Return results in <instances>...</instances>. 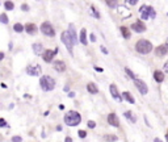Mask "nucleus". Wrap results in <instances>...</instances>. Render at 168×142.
Instances as JSON below:
<instances>
[{"label": "nucleus", "mask_w": 168, "mask_h": 142, "mask_svg": "<svg viewBox=\"0 0 168 142\" xmlns=\"http://www.w3.org/2000/svg\"><path fill=\"white\" fill-rule=\"evenodd\" d=\"M81 116L76 111H70L65 114V122L69 126H76L78 124H80Z\"/></svg>", "instance_id": "f257e3e1"}, {"label": "nucleus", "mask_w": 168, "mask_h": 142, "mask_svg": "<svg viewBox=\"0 0 168 142\" xmlns=\"http://www.w3.org/2000/svg\"><path fill=\"white\" fill-rule=\"evenodd\" d=\"M135 49L139 54H149L153 50V43L147 40H139L135 43Z\"/></svg>", "instance_id": "f03ea898"}, {"label": "nucleus", "mask_w": 168, "mask_h": 142, "mask_svg": "<svg viewBox=\"0 0 168 142\" xmlns=\"http://www.w3.org/2000/svg\"><path fill=\"white\" fill-rule=\"evenodd\" d=\"M40 86L46 92L47 91H53L54 87H55V80L51 76H49V75H45V76H42L40 79Z\"/></svg>", "instance_id": "7ed1b4c3"}, {"label": "nucleus", "mask_w": 168, "mask_h": 142, "mask_svg": "<svg viewBox=\"0 0 168 142\" xmlns=\"http://www.w3.org/2000/svg\"><path fill=\"white\" fill-rule=\"evenodd\" d=\"M139 13H140L142 20L155 19V17H156V11L154 9L153 7H150V5H142L139 8Z\"/></svg>", "instance_id": "20e7f679"}, {"label": "nucleus", "mask_w": 168, "mask_h": 142, "mask_svg": "<svg viewBox=\"0 0 168 142\" xmlns=\"http://www.w3.org/2000/svg\"><path fill=\"white\" fill-rule=\"evenodd\" d=\"M41 32H42L45 36H47V37H54V36H55V30H54L53 25L47 21H45L44 24L41 25Z\"/></svg>", "instance_id": "39448f33"}, {"label": "nucleus", "mask_w": 168, "mask_h": 142, "mask_svg": "<svg viewBox=\"0 0 168 142\" xmlns=\"http://www.w3.org/2000/svg\"><path fill=\"white\" fill-rule=\"evenodd\" d=\"M60 40H62V42L65 43V46L67 47V50H69V51L72 54V47H74V43H72V41H71V38H70L69 33H67V32H63V33L60 34Z\"/></svg>", "instance_id": "423d86ee"}, {"label": "nucleus", "mask_w": 168, "mask_h": 142, "mask_svg": "<svg viewBox=\"0 0 168 142\" xmlns=\"http://www.w3.org/2000/svg\"><path fill=\"white\" fill-rule=\"evenodd\" d=\"M134 83H135V86H137V88L139 90V92L142 93V95H146L147 92H149V87H147V84L144 83L143 80H140V79H138V78H135L134 79Z\"/></svg>", "instance_id": "0eeeda50"}, {"label": "nucleus", "mask_w": 168, "mask_h": 142, "mask_svg": "<svg viewBox=\"0 0 168 142\" xmlns=\"http://www.w3.org/2000/svg\"><path fill=\"white\" fill-rule=\"evenodd\" d=\"M41 71H42V68H41L40 65H30V66L26 67V74L32 75V76H37V75H40Z\"/></svg>", "instance_id": "6e6552de"}, {"label": "nucleus", "mask_w": 168, "mask_h": 142, "mask_svg": "<svg viewBox=\"0 0 168 142\" xmlns=\"http://www.w3.org/2000/svg\"><path fill=\"white\" fill-rule=\"evenodd\" d=\"M58 49H59V47H55V50H49V49L45 50L44 54H42V58H44V61L47 62V63L53 61L54 55H55L56 53H58Z\"/></svg>", "instance_id": "1a4fd4ad"}, {"label": "nucleus", "mask_w": 168, "mask_h": 142, "mask_svg": "<svg viewBox=\"0 0 168 142\" xmlns=\"http://www.w3.org/2000/svg\"><path fill=\"white\" fill-rule=\"evenodd\" d=\"M109 91H110V95H112L113 99L117 100V101H120V103L122 101V96H121V93H120V91H118V88H117L116 84H110Z\"/></svg>", "instance_id": "9d476101"}, {"label": "nucleus", "mask_w": 168, "mask_h": 142, "mask_svg": "<svg viewBox=\"0 0 168 142\" xmlns=\"http://www.w3.org/2000/svg\"><path fill=\"white\" fill-rule=\"evenodd\" d=\"M131 29H133L134 32H137V33H143V32L146 30V25L142 22V20H138V21H135L131 25Z\"/></svg>", "instance_id": "9b49d317"}, {"label": "nucleus", "mask_w": 168, "mask_h": 142, "mask_svg": "<svg viewBox=\"0 0 168 142\" xmlns=\"http://www.w3.org/2000/svg\"><path fill=\"white\" fill-rule=\"evenodd\" d=\"M67 33H69V36H70V38H71V41H72V43H74V45L79 42L78 36H76V29H75L74 24H70L69 25V30H67Z\"/></svg>", "instance_id": "f8f14e48"}, {"label": "nucleus", "mask_w": 168, "mask_h": 142, "mask_svg": "<svg viewBox=\"0 0 168 142\" xmlns=\"http://www.w3.org/2000/svg\"><path fill=\"white\" fill-rule=\"evenodd\" d=\"M108 122L112 126H116V128L120 126V120H118V117H117V114L116 113H109L108 114Z\"/></svg>", "instance_id": "ddd939ff"}, {"label": "nucleus", "mask_w": 168, "mask_h": 142, "mask_svg": "<svg viewBox=\"0 0 168 142\" xmlns=\"http://www.w3.org/2000/svg\"><path fill=\"white\" fill-rule=\"evenodd\" d=\"M24 30H26V33L30 34V36H34V34L37 33L38 28H37V25H36V24H32V22H29V24H26L24 26Z\"/></svg>", "instance_id": "4468645a"}, {"label": "nucleus", "mask_w": 168, "mask_h": 142, "mask_svg": "<svg viewBox=\"0 0 168 142\" xmlns=\"http://www.w3.org/2000/svg\"><path fill=\"white\" fill-rule=\"evenodd\" d=\"M53 66H54V70L55 71H59V72L66 71V65H65V62H62V61H55L53 63Z\"/></svg>", "instance_id": "2eb2a0df"}, {"label": "nucleus", "mask_w": 168, "mask_h": 142, "mask_svg": "<svg viewBox=\"0 0 168 142\" xmlns=\"http://www.w3.org/2000/svg\"><path fill=\"white\" fill-rule=\"evenodd\" d=\"M167 53H168V49L165 47V45H160V46H158L155 49V54L158 57H164Z\"/></svg>", "instance_id": "dca6fc26"}, {"label": "nucleus", "mask_w": 168, "mask_h": 142, "mask_svg": "<svg viewBox=\"0 0 168 142\" xmlns=\"http://www.w3.org/2000/svg\"><path fill=\"white\" fill-rule=\"evenodd\" d=\"M154 79H155L158 83H162V82L164 80V72L160 71V70L154 71Z\"/></svg>", "instance_id": "f3484780"}, {"label": "nucleus", "mask_w": 168, "mask_h": 142, "mask_svg": "<svg viewBox=\"0 0 168 142\" xmlns=\"http://www.w3.org/2000/svg\"><path fill=\"white\" fill-rule=\"evenodd\" d=\"M33 51H34V54H37V55H40V54H42V49H44V46H42V43H33Z\"/></svg>", "instance_id": "a211bd4d"}, {"label": "nucleus", "mask_w": 168, "mask_h": 142, "mask_svg": "<svg viewBox=\"0 0 168 142\" xmlns=\"http://www.w3.org/2000/svg\"><path fill=\"white\" fill-rule=\"evenodd\" d=\"M87 90H88V92H89V93H93V95L99 92V88H97V86L95 83H92V82L87 84Z\"/></svg>", "instance_id": "6ab92c4d"}, {"label": "nucleus", "mask_w": 168, "mask_h": 142, "mask_svg": "<svg viewBox=\"0 0 168 142\" xmlns=\"http://www.w3.org/2000/svg\"><path fill=\"white\" fill-rule=\"evenodd\" d=\"M124 116H125L126 118H128V120L130 121V122H133V124H134V122H137V116H135L134 113H131L130 111L125 112V113H124Z\"/></svg>", "instance_id": "aec40b11"}, {"label": "nucleus", "mask_w": 168, "mask_h": 142, "mask_svg": "<svg viewBox=\"0 0 168 142\" xmlns=\"http://www.w3.org/2000/svg\"><path fill=\"white\" fill-rule=\"evenodd\" d=\"M79 40H80V42L83 43V45H87V43H88V40H87V30H85L84 28L80 30V38H79Z\"/></svg>", "instance_id": "412c9836"}, {"label": "nucleus", "mask_w": 168, "mask_h": 142, "mask_svg": "<svg viewBox=\"0 0 168 142\" xmlns=\"http://www.w3.org/2000/svg\"><path fill=\"white\" fill-rule=\"evenodd\" d=\"M120 30H121V33H122V36H124L125 40L130 38L131 33H130V30H129V28H126V26H120Z\"/></svg>", "instance_id": "4be33fe9"}, {"label": "nucleus", "mask_w": 168, "mask_h": 142, "mask_svg": "<svg viewBox=\"0 0 168 142\" xmlns=\"http://www.w3.org/2000/svg\"><path fill=\"white\" fill-rule=\"evenodd\" d=\"M122 97H125V99L128 100L129 103H131V104H134V103H135V100H134L133 95H130L129 92H124V93H122Z\"/></svg>", "instance_id": "5701e85b"}, {"label": "nucleus", "mask_w": 168, "mask_h": 142, "mask_svg": "<svg viewBox=\"0 0 168 142\" xmlns=\"http://www.w3.org/2000/svg\"><path fill=\"white\" fill-rule=\"evenodd\" d=\"M89 9H91V12H92V15H93V17H96V19H100V13H99V11L96 9V7H95V5H91Z\"/></svg>", "instance_id": "b1692460"}, {"label": "nucleus", "mask_w": 168, "mask_h": 142, "mask_svg": "<svg viewBox=\"0 0 168 142\" xmlns=\"http://www.w3.org/2000/svg\"><path fill=\"white\" fill-rule=\"evenodd\" d=\"M13 30L17 32V33H21V32L24 30V25H21V24H19V22H17V24L13 25Z\"/></svg>", "instance_id": "393cba45"}, {"label": "nucleus", "mask_w": 168, "mask_h": 142, "mask_svg": "<svg viewBox=\"0 0 168 142\" xmlns=\"http://www.w3.org/2000/svg\"><path fill=\"white\" fill-rule=\"evenodd\" d=\"M8 21H9V20H8V16H7L5 13H1V15H0V22H1V24H8Z\"/></svg>", "instance_id": "a878e982"}, {"label": "nucleus", "mask_w": 168, "mask_h": 142, "mask_svg": "<svg viewBox=\"0 0 168 142\" xmlns=\"http://www.w3.org/2000/svg\"><path fill=\"white\" fill-rule=\"evenodd\" d=\"M4 7H5L7 11H12L13 7H15V4H13L12 1H5V3H4Z\"/></svg>", "instance_id": "bb28decb"}, {"label": "nucleus", "mask_w": 168, "mask_h": 142, "mask_svg": "<svg viewBox=\"0 0 168 142\" xmlns=\"http://www.w3.org/2000/svg\"><path fill=\"white\" fill-rule=\"evenodd\" d=\"M104 139H105V141H110V142H116L118 138H117V136H109L108 134V136L104 137Z\"/></svg>", "instance_id": "cd10ccee"}, {"label": "nucleus", "mask_w": 168, "mask_h": 142, "mask_svg": "<svg viewBox=\"0 0 168 142\" xmlns=\"http://www.w3.org/2000/svg\"><path fill=\"white\" fill-rule=\"evenodd\" d=\"M125 71H126V74H128L129 76H130L131 79H133V80H134V79H135V78H137V76H135V75H134V72H133V71L130 70V68H128V67H126V68H125Z\"/></svg>", "instance_id": "c85d7f7f"}, {"label": "nucleus", "mask_w": 168, "mask_h": 142, "mask_svg": "<svg viewBox=\"0 0 168 142\" xmlns=\"http://www.w3.org/2000/svg\"><path fill=\"white\" fill-rule=\"evenodd\" d=\"M106 5L110 7V8H116V7L118 5V3L117 1H106Z\"/></svg>", "instance_id": "c756f323"}, {"label": "nucleus", "mask_w": 168, "mask_h": 142, "mask_svg": "<svg viewBox=\"0 0 168 142\" xmlns=\"http://www.w3.org/2000/svg\"><path fill=\"white\" fill-rule=\"evenodd\" d=\"M87 125L89 129H95V128H96V122H95V121H88Z\"/></svg>", "instance_id": "7c9ffc66"}, {"label": "nucleus", "mask_w": 168, "mask_h": 142, "mask_svg": "<svg viewBox=\"0 0 168 142\" xmlns=\"http://www.w3.org/2000/svg\"><path fill=\"white\" fill-rule=\"evenodd\" d=\"M78 134H79V137H80V138H85V136H87V133H85V130H79V132H78Z\"/></svg>", "instance_id": "2f4dec72"}, {"label": "nucleus", "mask_w": 168, "mask_h": 142, "mask_svg": "<svg viewBox=\"0 0 168 142\" xmlns=\"http://www.w3.org/2000/svg\"><path fill=\"white\" fill-rule=\"evenodd\" d=\"M12 142H22V138L20 136H15L12 138Z\"/></svg>", "instance_id": "473e14b6"}, {"label": "nucleus", "mask_w": 168, "mask_h": 142, "mask_svg": "<svg viewBox=\"0 0 168 142\" xmlns=\"http://www.w3.org/2000/svg\"><path fill=\"white\" fill-rule=\"evenodd\" d=\"M0 126H1V128L7 126V122H5V120H4V118H0Z\"/></svg>", "instance_id": "72a5a7b5"}, {"label": "nucleus", "mask_w": 168, "mask_h": 142, "mask_svg": "<svg viewBox=\"0 0 168 142\" xmlns=\"http://www.w3.org/2000/svg\"><path fill=\"white\" fill-rule=\"evenodd\" d=\"M21 9L22 11H29V5H28V4H22V5H21Z\"/></svg>", "instance_id": "f704fd0d"}, {"label": "nucleus", "mask_w": 168, "mask_h": 142, "mask_svg": "<svg viewBox=\"0 0 168 142\" xmlns=\"http://www.w3.org/2000/svg\"><path fill=\"white\" fill-rule=\"evenodd\" d=\"M163 70H164V72H168V61L165 62V65H164V67H163Z\"/></svg>", "instance_id": "c9c22d12"}, {"label": "nucleus", "mask_w": 168, "mask_h": 142, "mask_svg": "<svg viewBox=\"0 0 168 142\" xmlns=\"http://www.w3.org/2000/svg\"><path fill=\"white\" fill-rule=\"evenodd\" d=\"M91 41H92V42H95V41H96V36H95L93 33H91Z\"/></svg>", "instance_id": "e433bc0d"}, {"label": "nucleus", "mask_w": 168, "mask_h": 142, "mask_svg": "<svg viewBox=\"0 0 168 142\" xmlns=\"http://www.w3.org/2000/svg\"><path fill=\"white\" fill-rule=\"evenodd\" d=\"M100 49H101V51H103V53H104V54H108V50H106V47L101 46V47H100Z\"/></svg>", "instance_id": "4c0bfd02"}, {"label": "nucleus", "mask_w": 168, "mask_h": 142, "mask_svg": "<svg viewBox=\"0 0 168 142\" xmlns=\"http://www.w3.org/2000/svg\"><path fill=\"white\" fill-rule=\"evenodd\" d=\"M129 4H130V5H135V4H137V0H131V1H128Z\"/></svg>", "instance_id": "58836bf2"}, {"label": "nucleus", "mask_w": 168, "mask_h": 142, "mask_svg": "<svg viewBox=\"0 0 168 142\" xmlns=\"http://www.w3.org/2000/svg\"><path fill=\"white\" fill-rule=\"evenodd\" d=\"M95 70H96L97 71V72H103V68H101V67H97V66H96V67H95Z\"/></svg>", "instance_id": "ea45409f"}, {"label": "nucleus", "mask_w": 168, "mask_h": 142, "mask_svg": "<svg viewBox=\"0 0 168 142\" xmlns=\"http://www.w3.org/2000/svg\"><path fill=\"white\" fill-rule=\"evenodd\" d=\"M65 142H72V138H71V137H66Z\"/></svg>", "instance_id": "a19ab883"}, {"label": "nucleus", "mask_w": 168, "mask_h": 142, "mask_svg": "<svg viewBox=\"0 0 168 142\" xmlns=\"http://www.w3.org/2000/svg\"><path fill=\"white\" fill-rule=\"evenodd\" d=\"M3 58H4V53H1V51H0V61H1Z\"/></svg>", "instance_id": "79ce46f5"}, {"label": "nucleus", "mask_w": 168, "mask_h": 142, "mask_svg": "<svg viewBox=\"0 0 168 142\" xmlns=\"http://www.w3.org/2000/svg\"><path fill=\"white\" fill-rule=\"evenodd\" d=\"M69 96H70V97H74V96H75V92H70Z\"/></svg>", "instance_id": "37998d69"}, {"label": "nucleus", "mask_w": 168, "mask_h": 142, "mask_svg": "<svg viewBox=\"0 0 168 142\" xmlns=\"http://www.w3.org/2000/svg\"><path fill=\"white\" fill-rule=\"evenodd\" d=\"M154 142H162V141H160L159 138H155V139H154Z\"/></svg>", "instance_id": "c03bdc74"}, {"label": "nucleus", "mask_w": 168, "mask_h": 142, "mask_svg": "<svg viewBox=\"0 0 168 142\" xmlns=\"http://www.w3.org/2000/svg\"><path fill=\"white\" fill-rule=\"evenodd\" d=\"M165 141L168 142V133H167V134H165Z\"/></svg>", "instance_id": "a18cd8bd"}, {"label": "nucleus", "mask_w": 168, "mask_h": 142, "mask_svg": "<svg viewBox=\"0 0 168 142\" xmlns=\"http://www.w3.org/2000/svg\"><path fill=\"white\" fill-rule=\"evenodd\" d=\"M165 47L168 49V38H167V43H165Z\"/></svg>", "instance_id": "49530a36"}]
</instances>
